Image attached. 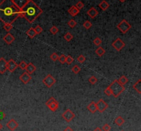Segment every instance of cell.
<instances>
[{
	"label": "cell",
	"mask_w": 141,
	"mask_h": 131,
	"mask_svg": "<svg viewBox=\"0 0 141 131\" xmlns=\"http://www.w3.org/2000/svg\"><path fill=\"white\" fill-rule=\"evenodd\" d=\"M87 110L92 113H95L97 111V108H96V102H92L90 104L87 106Z\"/></svg>",
	"instance_id": "ac0fdd59"
},
{
	"label": "cell",
	"mask_w": 141,
	"mask_h": 131,
	"mask_svg": "<svg viewBox=\"0 0 141 131\" xmlns=\"http://www.w3.org/2000/svg\"><path fill=\"white\" fill-rule=\"evenodd\" d=\"M65 58H66V56L64 54L61 55L60 56H59V61L61 64H64L65 63Z\"/></svg>",
	"instance_id": "74e56055"
},
{
	"label": "cell",
	"mask_w": 141,
	"mask_h": 131,
	"mask_svg": "<svg viewBox=\"0 0 141 131\" xmlns=\"http://www.w3.org/2000/svg\"><path fill=\"white\" fill-rule=\"evenodd\" d=\"M50 33H52V34L55 35V34H57L59 32V29H58L56 26H53L52 27H51V28H50Z\"/></svg>",
	"instance_id": "f546056e"
},
{
	"label": "cell",
	"mask_w": 141,
	"mask_h": 131,
	"mask_svg": "<svg viewBox=\"0 0 141 131\" xmlns=\"http://www.w3.org/2000/svg\"><path fill=\"white\" fill-rule=\"evenodd\" d=\"M112 46L113 48H114L116 51L119 52V51H120V50H122V49L125 48V43L120 38H117L114 42H113L112 44Z\"/></svg>",
	"instance_id": "8992f818"
},
{
	"label": "cell",
	"mask_w": 141,
	"mask_h": 131,
	"mask_svg": "<svg viewBox=\"0 0 141 131\" xmlns=\"http://www.w3.org/2000/svg\"><path fill=\"white\" fill-rule=\"evenodd\" d=\"M7 71V61L4 58H0V74H4Z\"/></svg>",
	"instance_id": "7c38bea8"
},
{
	"label": "cell",
	"mask_w": 141,
	"mask_h": 131,
	"mask_svg": "<svg viewBox=\"0 0 141 131\" xmlns=\"http://www.w3.org/2000/svg\"><path fill=\"white\" fill-rule=\"evenodd\" d=\"M12 2L17 8H19V9H22L26 4L28 0H12Z\"/></svg>",
	"instance_id": "5bb4252c"
},
{
	"label": "cell",
	"mask_w": 141,
	"mask_h": 131,
	"mask_svg": "<svg viewBox=\"0 0 141 131\" xmlns=\"http://www.w3.org/2000/svg\"><path fill=\"white\" fill-rule=\"evenodd\" d=\"M36 67L34 65L32 62H29L28 64H27V66H26V71L28 74H30L31 75L32 74H33L34 72L36 71Z\"/></svg>",
	"instance_id": "9a60e30c"
},
{
	"label": "cell",
	"mask_w": 141,
	"mask_h": 131,
	"mask_svg": "<svg viewBox=\"0 0 141 131\" xmlns=\"http://www.w3.org/2000/svg\"><path fill=\"white\" fill-rule=\"evenodd\" d=\"M131 28H132V26H131L125 19L122 20V21L117 25V28L118 29L122 34L127 33V32L129 31V30L131 29Z\"/></svg>",
	"instance_id": "277c9868"
},
{
	"label": "cell",
	"mask_w": 141,
	"mask_h": 131,
	"mask_svg": "<svg viewBox=\"0 0 141 131\" xmlns=\"http://www.w3.org/2000/svg\"><path fill=\"white\" fill-rule=\"evenodd\" d=\"M63 38H65V41H67V42H69V41H71L72 40V38H73V35H72V34L70 33V32H67V33L65 34L64 35Z\"/></svg>",
	"instance_id": "484cf974"
},
{
	"label": "cell",
	"mask_w": 141,
	"mask_h": 131,
	"mask_svg": "<svg viewBox=\"0 0 141 131\" xmlns=\"http://www.w3.org/2000/svg\"><path fill=\"white\" fill-rule=\"evenodd\" d=\"M104 93H105V94L107 96H111L112 95V91H111V90H110V87L108 86V87H107V88L105 89V90H104Z\"/></svg>",
	"instance_id": "60d3db41"
},
{
	"label": "cell",
	"mask_w": 141,
	"mask_h": 131,
	"mask_svg": "<svg viewBox=\"0 0 141 131\" xmlns=\"http://www.w3.org/2000/svg\"><path fill=\"white\" fill-rule=\"evenodd\" d=\"M5 117H6V113L3 112L2 111H0V120L4 119Z\"/></svg>",
	"instance_id": "ee69618b"
},
{
	"label": "cell",
	"mask_w": 141,
	"mask_h": 131,
	"mask_svg": "<svg viewBox=\"0 0 141 131\" xmlns=\"http://www.w3.org/2000/svg\"><path fill=\"white\" fill-rule=\"evenodd\" d=\"M85 60H86V58H85V57L83 55H80V56H79L78 58H77V61H78L79 63H83V62L85 61Z\"/></svg>",
	"instance_id": "8d00e7d4"
},
{
	"label": "cell",
	"mask_w": 141,
	"mask_h": 131,
	"mask_svg": "<svg viewBox=\"0 0 141 131\" xmlns=\"http://www.w3.org/2000/svg\"><path fill=\"white\" fill-rule=\"evenodd\" d=\"M6 126H7V128L9 129L10 130L14 131L18 128L19 124H18V123H17V122L15 119H10L9 122L6 124Z\"/></svg>",
	"instance_id": "30bf717a"
},
{
	"label": "cell",
	"mask_w": 141,
	"mask_h": 131,
	"mask_svg": "<svg viewBox=\"0 0 141 131\" xmlns=\"http://www.w3.org/2000/svg\"><path fill=\"white\" fill-rule=\"evenodd\" d=\"M114 122L115 124H116L117 126H122V124L125 123V119H123L121 116H118V117L115 119Z\"/></svg>",
	"instance_id": "603a6c76"
},
{
	"label": "cell",
	"mask_w": 141,
	"mask_h": 131,
	"mask_svg": "<svg viewBox=\"0 0 141 131\" xmlns=\"http://www.w3.org/2000/svg\"><path fill=\"white\" fill-rule=\"evenodd\" d=\"M19 11L12 0H3L0 3V20L4 24H12L19 17Z\"/></svg>",
	"instance_id": "6da1fadb"
},
{
	"label": "cell",
	"mask_w": 141,
	"mask_h": 131,
	"mask_svg": "<svg viewBox=\"0 0 141 131\" xmlns=\"http://www.w3.org/2000/svg\"><path fill=\"white\" fill-rule=\"evenodd\" d=\"M72 71L74 74H78L79 72H81V67H79V65L75 64L74 67L72 68Z\"/></svg>",
	"instance_id": "4316f807"
},
{
	"label": "cell",
	"mask_w": 141,
	"mask_h": 131,
	"mask_svg": "<svg viewBox=\"0 0 141 131\" xmlns=\"http://www.w3.org/2000/svg\"><path fill=\"white\" fill-rule=\"evenodd\" d=\"M48 107L50 108L51 111L55 112V111H56L57 110L58 107H59V102L57 101V100H55L52 104H50L48 106Z\"/></svg>",
	"instance_id": "d6986e66"
},
{
	"label": "cell",
	"mask_w": 141,
	"mask_h": 131,
	"mask_svg": "<svg viewBox=\"0 0 141 131\" xmlns=\"http://www.w3.org/2000/svg\"><path fill=\"white\" fill-rule=\"evenodd\" d=\"M43 82L48 88H50L56 83V80L51 74H48L43 78Z\"/></svg>",
	"instance_id": "5b68a950"
},
{
	"label": "cell",
	"mask_w": 141,
	"mask_h": 131,
	"mask_svg": "<svg viewBox=\"0 0 141 131\" xmlns=\"http://www.w3.org/2000/svg\"><path fill=\"white\" fill-rule=\"evenodd\" d=\"M74 58H73L72 56H66L65 62H66L67 64H71L72 62H74Z\"/></svg>",
	"instance_id": "4dcf8cb0"
},
{
	"label": "cell",
	"mask_w": 141,
	"mask_h": 131,
	"mask_svg": "<svg viewBox=\"0 0 141 131\" xmlns=\"http://www.w3.org/2000/svg\"><path fill=\"white\" fill-rule=\"evenodd\" d=\"M88 80H89V82L91 84H92V85L95 84L97 82V81H98L97 78H96L95 76H92L90 77V78H89Z\"/></svg>",
	"instance_id": "d6a6232c"
},
{
	"label": "cell",
	"mask_w": 141,
	"mask_h": 131,
	"mask_svg": "<svg viewBox=\"0 0 141 131\" xmlns=\"http://www.w3.org/2000/svg\"><path fill=\"white\" fill-rule=\"evenodd\" d=\"M3 40L7 43L8 45H10L15 40V38L12 36V34H11L10 33H8L6 36H4Z\"/></svg>",
	"instance_id": "4fadbf2b"
},
{
	"label": "cell",
	"mask_w": 141,
	"mask_h": 131,
	"mask_svg": "<svg viewBox=\"0 0 141 131\" xmlns=\"http://www.w3.org/2000/svg\"><path fill=\"white\" fill-rule=\"evenodd\" d=\"M18 67V64L14 61L13 59L9 60V61H7V70L10 72H14V70Z\"/></svg>",
	"instance_id": "9c48e42d"
},
{
	"label": "cell",
	"mask_w": 141,
	"mask_h": 131,
	"mask_svg": "<svg viewBox=\"0 0 141 131\" xmlns=\"http://www.w3.org/2000/svg\"><path fill=\"white\" fill-rule=\"evenodd\" d=\"M68 13L72 17H75L79 13V10L75 7V6H72V7L68 10Z\"/></svg>",
	"instance_id": "e0dca14e"
},
{
	"label": "cell",
	"mask_w": 141,
	"mask_h": 131,
	"mask_svg": "<svg viewBox=\"0 0 141 131\" xmlns=\"http://www.w3.org/2000/svg\"><path fill=\"white\" fill-rule=\"evenodd\" d=\"M93 131H103V130L100 128H99V127H97V128H96Z\"/></svg>",
	"instance_id": "bcb514c9"
},
{
	"label": "cell",
	"mask_w": 141,
	"mask_h": 131,
	"mask_svg": "<svg viewBox=\"0 0 141 131\" xmlns=\"http://www.w3.org/2000/svg\"><path fill=\"white\" fill-rule=\"evenodd\" d=\"M62 117L67 122H70L75 117V114L70 109H67L62 114Z\"/></svg>",
	"instance_id": "52a82bcc"
},
{
	"label": "cell",
	"mask_w": 141,
	"mask_h": 131,
	"mask_svg": "<svg viewBox=\"0 0 141 131\" xmlns=\"http://www.w3.org/2000/svg\"><path fill=\"white\" fill-rule=\"evenodd\" d=\"M92 23L90 21H86L84 22L83 27L86 29V30L90 29L92 28Z\"/></svg>",
	"instance_id": "1f68e13d"
},
{
	"label": "cell",
	"mask_w": 141,
	"mask_h": 131,
	"mask_svg": "<svg viewBox=\"0 0 141 131\" xmlns=\"http://www.w3.org/2000/svg\"><path fill=\"white\" fill-rule=\"evenodd\" d=\"M20 10L24 13V19H26L30 24L33 23L43 13V10L32 0H28L26 4Z\"/></svg>",
	"instance_id": "7a4b0ae2"
},
{
	"label": "cell",
	"mask_w": 141,
	"mask_h": 131,
	"mask_svg": "<svg viewBox=\"0 0 141 131\" xmlns=\"http://www.w3.org/2000/svg\"><path fill=\"white\" fill-rule=\"evenodd\" d=\"M95 53L98 56L101 57V56H103V55L105 54V50L103 47H98V48L95 50Z\"/></svg>",
	"instance_id": "7402d4cb"
},
{
	"label": "cell",
	"mask_w": 141,
	"mask_h": 131,
	"mask_svg": "<svg viewBox=\"0 0 141 131\" xmlns=\"http://www.w3.org/2000/svg\"><path fill=\"white\" fill-rule=\"evenodd\" d=\"M110 90L112 91V95H113L114 98H118L121 93L125 91V86L122 85L118 82V80H115L110 84L109 86Z\"/></svg>",
	"instance_id": "3957f363"
},
{
	"label": "cell",
	"mask_w": 141,
	"mask_h": 131,
	"mask_svg": "<svg viewBox=\"0 0 141 131\" xmlns=\"http://www.w3.org/2000/svg\"><path fill=\"white\" fill-rule=\"evenodd\" d=\"M93 43L96 46H100L101 45V43H102V41H101V39L100 38H98V37H96L94 39L93 41Z\"/></svg>",
	"instance_id": "e575fe53"
},
{
	"label": "cell",
	"mask_w": 141,
	"mask_h": 131,
	"mask_svg": "<svg viewBox=\"0 0 141 131\" xmlns=\"http://www.w3.org/2000/svg\"><path fill=\"white\" fill-rule=\"evenodd\" d=\"M75 7L77 8V9L79 10H81L82 8H83L84 4L82 2H81V1H79V2H78L77 3V4H76V6H75Z\"/></svg>",
	"instance_id": "f35d334b"
},
{
	"label": "cell",
	"mask_w": 141,
	"mask_h": 131,
	"mask_svg": "<svg viewBox=\"0 0 141 131\" xmlns=\"http://www.w3.org/2000/svg\"><path fill=\"white\" fill-rule=\"evenodd\" d=\"M119 1L120 2H125L126 0H119Z\"/></svg>",
	"instance_id": "c3c4849f"
},
{
	"label": "cell",
	"mask_w": 141,
	"mask_h": 131,
	"mask_svg": "<svg viewBox=\"0 0 141 131\" xmlns=\"http://www.w3.org/2000/svg\"><path fill=\"white\" fill-rule=\"evenodd\" d=\"M55 100H55V99L54 98H52H52H50V99H48V101L46 102V106H49V105H50V104H52V103L53 102L55 101Z\"/></svg>",
	"instance_id": "7bdbcfd3"
},
{
	"label": "cell",
	"mask_w": 141,
	"mask_h": 131,
	"mask_svg": "<svg viewBox=\"0 0 141 131\" xmlns=\"http://www.w3.org/2000/svg\"><path fill=\"white\" fill-rule=\"evenodd\" d=\"M34 30L36 32L37 34H40L43 32V29L40 26H37L35 28H34Z\"/></svg>",
	"instance_id": "836d02e7"
},
{
	"label": "cell",
	"mask_w": 141,
	"mask_h": 131,
	"mask_svg": "<svg viewBox=\"0 0 141 131\" xmlns=\"http://www.w3.org/2000/svg\"><path fill=\"white\" fill-rule=\"evenodd\" d=\"M133 88L134 90H136V91H137L139 94L141 93V80L139 79L133 85Z\"/></svg>",
	"instance_id": "ffe728a7"
},
{
	"label": "cell",
	"mask_w": 141,
	"mask_h": 131,
	"mask_svg": "<svg viewBox=\"0 0 141 131\" xmlns=\"http://www.w3.org/2000/svg\"><path fill=\"white\" fill-rule=\"evenodd\" d=\"M63 131H74L73 130V129L72 128H70L69 126H67V128H65L63 130Z\"/></svg>",
	"instance_id": "f6af8a7d"
},
{
	"label": "cell",
	"mask_w": 141,
	"mask_h": 131,
	"mask_svg": "<svg viewBox=\"0 0 141 131\" xmlns=\"http://www.w3.org/2000/svg\"><path fill=\"white\" fill-rule=\"evenodd\" d=\"M27 66V63L25 61H22L19 64H18V67L22 69H26Z\"/></svg>",
	"instance_id": "ab89813d"
},
{
	"label": "cell",
	"mask_w": 141,
	"mask_h": 131,
	"mask_svg": "<svg viewBox=\"0 0 141 131\" xmlns=\"http://www.w3.org/2000/svg\"><path fill=\"white\" fill-rule=\"evenodd\" d=\"M32 77L30 74H28L27 72H24L23 74L20 76L19 77V80L25 84H26L29 82L31 80Z\"/></svg>",
	"instance_id": "8fae6325"
},
{
	"label": "cell",
	"mask_w": 141,
	"mask_h": 131,
	"mask_svg": "<svg viewBox=\"0 0 141 131\" xmlns=\"http://www.w3.org/2000/svg\"><path fill=\"white\" fill-rule=\"evenodd\" d=\"M98 6H99V8H100L102 10L105 11V10H106L108 9V8L110 7V4H109L105 0H103V1L98 4Z\"/></svg>",
	"instance_id": "44dd1931"
},
{
	"label": "cell",
	"mask_w": 141,
	"mask_h": 131,
	"mask_svg": "<svg viewBox=\"0 0 141 131\" xmlns=\"http://www.w3.org/2000/svg\"><path fill=\"white\" fill-rule=\"evenodd\" d=\"M111 130V126L108 124H105L103 125V131H110Z\"/></svg>",
	"instance_id": "b9f144b4"
},
{
	"label": "cell",
	"mask_w": 141,
	"mask_h": 131,
	"mask_svg": "<svg viewBox=\"0 0 141 131\" xmlns=\"http://www.w3.org/2000/svg\"><path fill=\"white\" fill-rule=\"evenodd\" d=\"M2 128H3V125L0 123V130H1Z\"/></svg>",
	"instance_id": "7dc6e473"
},
{
	"label": "cell",
	"mask_w": 141,
	"mask_h": 131,
	"mask_svg": "<svg viewBox=\"0 0 141 131\" xmlns=\"http://www.w3.org/2000/svg\"><path fill=\"white\" fill-rule=\"evenodd\" d=\"M87 14H88V16L91 19H94V18H95L97 15L98 14V12L97 11V10L95 8H91L90 9L88 10V11H87Z\"/></svg>",
	"instance_id": "2e32d148"
},
{
	"label": "cell",
	"mask_w": 141,
	"mask_h": 131,
	"mask_svg": "<svg viewBox=\"0 0 141 131\" xmlns=\"http://www.w3.org/2000/svg\"><path fill=\"white\" fill-rule=\"evenodd\" d=\"M96 106L97 111H98L100 113L104 112L108 108V104L103 99H100L98 100L97 103H96Z\"/></svg>",
	"instance_id": "ba28073f"
},
{
	"label": "cell",
	"mask_w": 141,
	"mask_h": 131,
	"mask_svg": "<svg viewBox=\"0 0 141 131\" xmlns=\"http://www.w3.org/2000/svg\"><path fill=\"white\" fill-rule=\"evenodd\" d=\"M26 34L30 38H33L34 37V36L37 35L36 32H34V30L33 28H31L29 29L28 30H27Z\"/></svg>",
	"instance_id": "cb8c5ba5"
},
{
	"label": "cell",
	"mask_w": 141,
	"mask_h": 131,
	"mask_svg": "<svg viewBox=\"0 0 141 131\" xmlns=\"http://www.w3.org/2000/svg\"></svg>",
	"instance_id": "681fc988"
},
{
	"label": "cell",
	"mask_w": 141,
	"mask_h": 131,
	"mask_svg": "<svg viewBox=\"0 0 141 131\" xmlns=\"http://www.w3.org/2000/svg\"><path fill=\"white\" fill-rule=\"evenodd\" d=\"M77 21L74 20V19H71V20H69V21L67 22V25L69 26V28H73L74 27L77 26Z\"/></svg>",
	"instance_id": "f1b7e54d"
},
{
	"label": "cell",
	"mask_w": 141,
	"mask_h": 131,
	"mask_svg": "<svg viewBox=\"0 0 141 131\" xmlns=\"http://www.w3.org/2000/svg\"><path fill=\"white\" fill-rule=\"evenodd\" d=\"M4 29L6 31L10 32L12 29L13 26H12V24H4V26H3Z\"/></svg>",
	"instance_id": "83f0119b"
},
{
	"label": "cell",
	"mask_w": 141,
	"mask_h": 131,
	"mask_svg": "<svg viewBox=\"0 0 141 131\" xmlns=\"http://www.w3.org/2000/svg\"><path fill=\"white\" fill-rule=\"evenodd\" d=\"M50 59L52 60V61H57L59 59V55L57 53H52V54L50 55Z\"/></svg>",
	"instance_id": "d590c367"
},
{
	"label": "cell",
	"mask_w": 141,
	"mask_h": 131,
	"mask_svg": "<svg viewBox=\"0 0 141 131\" xmlns=\"http://www.w3.org/2000/svg\"><path fill=\"white\" fill-rule=\"evenodd\" d=\"M118 82H119L120 84L125 85V84H126L128 82L129 80H128V78H127L125 76H122L120 77V78L118 80Z\"/></svg>",
	"instance_id": "d4e9b609"
}]
</instances>
